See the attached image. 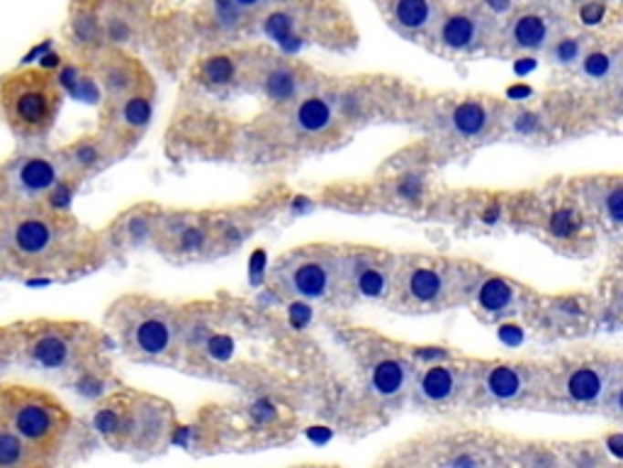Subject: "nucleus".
<instances>
[{"label": "nucleus", "mask_w": 623, "mask_h": 468, "mask_svg": "<svg viewBox=\"0 0 623 468\" xmlns=\"http://www.w3.org/2000/svg\"><path fill=\"white\" fill-rule=\"evenodd\" d=\"M102 241L54 203L0 215V278H64L90 269Z\"/></svg>", "instance_id": "f257e3e1"}, {"label": "nucleus", "mask_w": 623, "mask_h": 468, "mask_svg": "<svg viewBox=\"0 0 623 468\" xmlns=\"http://www.w3.org/2000/svg\"><path fill=\"white\" fill-rule=\"evenodd\" d=\"M105 339L80 320H15L7 324V364L51 378L80 383L98 373Z\"/></svg>", "instance_id": "f03ea898"}, {"label": "nucleus", "mask_w": 623, "mask_h": 468, "mask_svg": "<svg viewBox=\"0 0 623 468\" xmlns=\"http://www.w3.org/2000/svg\"><path fill=\"white\" fill-rule=\"evenodd\" d=\"M0 420L13 427L42 466H51L64 452L76 420L57 395L27 383H0Z\"/></svg>", "instance_id": "7ed1b4c3"}, {"label": "nucleus", "mask_w": 623, "mask_h": 468, "mask_svg": "<svg viewBox=\"0 0 623 468\" xmlns=\"http://www.w3.org/2000/svg\"><path fill=\"white\" fill-rule=\"evenodd\" d=\"M64 105V88L49 69H15L0 76V122L17 142H42Z\"/></svg>", "instance_id": "20e7f679"}, {"label": "nucleus", "mask_w": 623, "mask_h": 468, "mask_svg": "<svg viewBox=\"0 0 623 468\" xmlns=\"http://www.w3.org/2000/svg\"><path fill=\"white\" fill-rule=\"evenodd\" d=\"M171 420V408L159 398L120 390L95 408L93 427L117 452H153L166 441Z\"/></svg>", "instance_id": "39448f33"}, {"label": "nucleus", "mask_w": 623, "mask_h": 468, "mask_svg": "<svg viewBox=\"0 0 623 468\" xmlns=\"http://www.w3.org/2000/svg\"><path fill=\"white\" fill-rule=\"evenodd\" d=\"M66 188L54 149H44L39 142L20 146L0 161V215L35 205H57V196Z\"/></svg>", "instance_id": "423d86ee"}, {"label": "nucleus", "mask_w": 623, "mask_h": 468, "mask_svg": "<svg viewBox=\"0 0 623 468\" xmlns=\"http://www.w3.org/2000/svg\"><path fill=\"white\" fill-rule=\"evenodd\" d=\"M108 327L117 335L124 354L142 361H161L178 344L174 313L166 310V305L139 295L117 300L110 307Z\"/></svg>", "instance_id": "0eeeda50"}, {"label": "nucleus", "mask_w": 623, "mask_h": 468, "mask_svg": "<svg viewBox=\"0 0 623 468\" xmlns=\"http://www.w3.org/2000/svg\"><path fill=\"white\" fill-rule=\"evenodd\" d=\"M261 29L276 42H348L354 37L351 15L336 0H276L261 15Z\"/></svg>", "instance_id": "6e6552de"}, {"label": "nucleus", "mask_w": 623, "mask_h": 468, "mask_svg": "<svg viewBox=\"0 0 623 468\" xmlns=\"http://www.w3.org/2000/svg\"><path fill=\"white\" fill-rule=\"evenodd\" d=\"M273 281L292 298L324 300L343 283L341 256L326 247L298 249L276 263Z\"/></svg>", "instance_id": "1a4fd4ad"}, {"label": "nucleus", "mask_w": 623, "mask_h": 468, "mask_svg": "<svg viewBox=\"0 0 623 468\" xmlns=\"http://www.w3.org/2000/svg\"><path fill=\"white\" fill-rule=\"evenodd\" d=\"M565 29V15L553 0H526L509 13L507 20H500L494 42L516 54H538L548 49Z\"/></svg>", "instance_id": "9d476101"}, {"label": "nucleus", "mask_w": 623, "mask_h": 468, "mask_svg": "<svg viewBox=\"0 0 623 468\" xmlns=\"http://www.w3.org/2000/svg\"><path fill=\"white\" fill-rule=\"evenodd\" d=\"M497 29L500 20L487 3L478 0H463L456 5L443 3L441 17L428 39H434L449 54H475L497 39Z\"/></svg>", "instance_id": "9b49d317"}, {"label": "nucleus", "mask_w": 623, "mask_h": 468, "mask_svg": "<svg viewBox=\"0 0 623 468\" xmlns=\"http://www.w3.org/2000/svg\"><path fill=\"white\" fill-rule=\"evenodd\" d=\"M153 112V98L152 88L146 90H137V93L124 95L115 102H102L100 112V134L110 144V149L115 152L120 159L127 149L139 139V134L149 127Z\"/></svg>", "instance_id": "f8f14e48"}, {"label": "nucleus", "mask_w": 623, "mask_h": 468, "mask_svg": "<svg viewBox=\"0 0 623 468\" xmlns=\"http://www.w3.org/2000/svg\"><path fill=\"white\" fill-rule=\"evenodd\" d=\"M88 61H90V71L102 90V102H115L124 95L152 88L144 66L120 47H102Z\"/></svg>", "instance_id": "ddd939ff"}, {"label": "nucleus", "mask_w": 623, "mask_h": 468, "mask_svg": "<svg viewBox=\"0 0 623 468\" xmlns=\"http://www.w3.org/2000/svg\"><path fill=\"white\" fill-rule=\"evenodd\" d=\"M618 371L617 366L602 364V361H587L577 364L563 373L555 386V393L563 402L575 408H592V405H607L609 395L617 390Z\"/></svg>", "instance_id": "4468645a"}, {"label": "nucleus", "mask_w": 623, "mask_h": 468, "mask_svg": "<svg viewBox=\"0 0 623 468\" xmlns=\"http://www.w3.org/2000/svg\"><path fill=\"white\" fill-rule=\"evenodd\" d=\"M61 174L69 188H79L80 183L90 178V176L100 174L102 168L110 166L117 159L115 152L110 149L105 139L95 132V134H83L76 137L69 144L54 149Z\"/></svg>", "instance_id": "2eb2a0df"}, {"label": "nucleus", "mask_w": 623, "mask_h": 468, "mask_svg": "<svg viewBox=\"0 0 623 468\" xmlns=\"http://www.w3.org/2000/svg\"><path fill=\"white\" fill-rule=\"evenodd\" d=\"M399 295L417 307H434L449 298L453 291V273L446 266L419 263L397 276Z\"/></svg>", "instance_id": "dca6fc26"}, {"label": "nucleus", "mask_w": 623, "mask_h": 468, "mask_svg": "<svg viewBox=\"0 0 623 468\" xmlns=\"http://www.w3.org/2000/svg\"><path fill=\"white\" fill-rule=\"evenodd\" d=\"M385 20L405 37H431L441 17L443 0H377Z\"/></svg>", "instance_id": "f3484780"}, {"label": "nucleus", "mask_w": 623, "mask_h": 468, "mask_svg": "<svg viewBox=\"0 0 623 468\" xmlns=\"http://www.w3.org/2000/svg\"><path fill=\"white\" fill-rule=\"evenodd\" d=\"M341 273L363 298H385L395 278L390 256L380 254L341 256Z\"/></svg>", "instance_id": "a211bd4d"}, {"label": "nucleus", "mask_w": 623, "mask_h": 468, "mask_svg": "<svg viewBox=\"0 0 623 468\" xmlns=\"http://www.w3.org/2000/svg\"><path fill=\"white\" fill-rule=\"evenodd\" d=\"M533 390V371L519 364H492L480 376V393L490 402L514 405Z\"/></svg>", "instance_id": "6ab92c4d"}, {"label": "nucleus", "mask_w": 623, "mask_h": 468, "mask_svg": "<svg viewBox=\"0 0 623 468\" xmlns=\"http://www.w3.org/2000/svg\"><path fill=\"white\" fill-rule=\"evenodd\" d=\"M414 395L424 405H446L463 393V373L453 366H427L414 376Z\"/></svg>", "instance_id": "aec40b11"}, {"label": "nucleus", "mask_w": 623, "mask_h": 468, "mask_svg": "<svg viewBox=\"0 0 623 468\" xmlns=\"http://www.w3.org/2000/svg\"><path fill=\"white\" fill-rule=\"evenodd\" d=\"M414 366L402 356H385L370 366V393L383 400H397L412 388Z\"/></svg>", "instance_id": "412c9836"}, {"label": "nucleus", "mask_w": 623, "mask_h": 468, "mask_svg": "<svg viewBox=\"0 0 623 468\" xmlns=\"http://www.w3.org/2000/svg\"><path fill=\"white\" fill-rule=\"evenodd\" d=\"M69 42L79 54L83 57H93L95 51H100L105 44L100 25V13L98 7L90 5H73L71 17H69Z\"/></svg>", "instance_id": "4be33fe9"}, {"label": "nucleus", "mask_w": 623, "mask_h": 468, "mask_svg": "<svg viewBox=\"0 0 623 468\" xmlns=\"http://www.w3.org/2000/svg\"><path fill=\"white\" fill-rule=\"evenodd\" d=\"M292 122L307 137L326 134L336 124V105L326 95H305L292 112Z\"/></svg>", "instance_id": "5701e85b"}, {"label": "nucleus", "mask_w": 623, "mask_h": 468, "mask_svg": "<svg viewBox=\"0 0 623 468\" xmlns=\"http://www.w3.org/2000/svg\"><path fill=\"white\" fill-rule=\"evenodd\" d=\"M475 298L487 314H512L519 307L522 291H519V285L507 281V278L487 276L480 281Z\"/></svg>", "instance_id": "b1692460"}, {"label": "nucleus", "mask_w": 623, "mask_h": 468, "mask_svg": "<svg viewBox=\"0 0 623 468\" xmlns=\"http://www.w3.org/2000/svg\"><path fill=\"white\" fill-rule=\"evenodd\" d=\"M494 110L482 101H463L450 110V130L463 139H480L492 130Z\"/></svg>", "instance_id": "393cba45"}, {"label": "nucleus", "mask_w": 623, "mask_h": 468, "mask_svg": "<svg viewBox=\"0 0 623 468\" xmlns=\"http://www.w3.org/2000/svg\"><path fill=\"white\" fill-rule=\"evenodd\" d=\"M210 7L212 17L225 27H239L251 20H261L276 0H205Z\"/></svg>", "instance_id": "a878e982"}, {"label": "nucleus", "mask_w": 623, "mask_h": 468, "mask_svg": "<svg viewBox=\"0 0 623 468\" xmlns=\"http://www.w3.org/2000/svg\"><path fill=\"white\" fill-rule=\"evenodd\" d=\"M156 234V222L149 212L132 210L124 212L122 218L117 219L112 229H110V241L117 247H142Z\"/></svg>", "instance_id": "bb28decb"}, {"label": "nucleus", "mask_w": 623, "mask_h": 468, "mask_svg": "<svg viewBox=\"0 0 623 468\" xmlns=\"http://www.w3.org/2000/svg\"><path fill=\"white\" fill-rule=\"evenodd\" d=\"M0 468H42L39 456L3 420H0Z\"/></svg>", "instance_id": "cd10ccee"}, {"label": "nucleus", "mask_w": 623, "mask_h": 468, "mask_svg": "<svg viewBox=\"0 0 623 468\" xmlns=\"http://www.w3.org/2000/svg\"><path fill=\"white\" fill-rule=\"evenodd\" d=\"M263 88L266 95L276 102H290L300 95V71L298 66L288 61H276L263 73Z\"/></svg>", "instance_id": "c85d7f7f"}, {"label": "nucleus", "mask_w": 623, "mask_h": 468, "mask_svg": "<svg viewBox=\"0 0 623 468\" xmlns=\"http://www.w3.org/2000/svg\"><path fill=\"white\" fill-rule=\"evenodd\" d=\"M580 71L592 80H609L618 76V51L607 47H589L582 57Z\"/></svg>", "instance_id": "c756f323"}, {"label": "nucleus", "mask_w": 623, "mask_h": 468, "mask_svg": "<svg viewBox=\"0 0 623 468\" xmlns=\"http://www.w3.org/2000/svg\"><path fill=\"white\" fill-rule=\"evenodd\" d=\"M592 47V39L582 35H567V29L545 49L553 64L558 66H577L585 57V51Z\"/></svg>", "instance_id": "7c9ffc66"}, {"label": "nucleus", "mask_w": 623, "mask_h": 468, "mask_svg": "<svg viewBox=\"0 0 623 468\" xmlns=\"http://www.w3.org/2000/svg\"><path fill=\"white\" fill-rule=\"evenodd\" d=\"M200 76H203L207 83H212V86H225V83H229V80L237 76V61H234L232 57H227V54L210 57L203 64Z\"/></svg>", "instance_id": "2f4dec72"}, {"label": "nucleus", "mask_w": 623, "mask_h": 468, "mask_svg": "<svg viewBox=\"0 0 623 468\" xmlns=\"http://www.w3.org/2000/svg\"><path fill=\"white\" fill-rule=\"evenodd\" d=\"M580 227H582L580 212H575L573 207H560V210H555L551 215V225H548V229H551L553 237L573 239L575 234L580 232Z\"/></svg>", "instance_id": "473e14b6"}, {"label": "nucleus", "mask_w": 623, "mask_h": 468, "mask_svg": "<svg viewBox=\"0 0 623 468\" xmlns=\"http://www.w3.org/2000/svg\"><path fill=\"white\" fill-rule=\"evenodd\" d=\"M604 215L614 222V225H621L623 219V188L621 183H617L614 188L607 190V196L602 200Z\"/></svg>", "instance_id": "72a5a7b5"}, {"label": "nucleus", "mask_w": 623, "mask_h": 468, "mask_svg": "<svg viewBox=\"0 0 623 468\" xmlns=\"http://www.w3.org/2000/svg\"><path fill=\"white\" fill-rule=\"evenodd\" d=\"M553 3H555V5H577V7H582V5H585V3H589V0H553ZM599 3H604V5H607V3H617V0H599Z\"/></svg>", "instance_id": "f704fd0d"}]
</instances>
